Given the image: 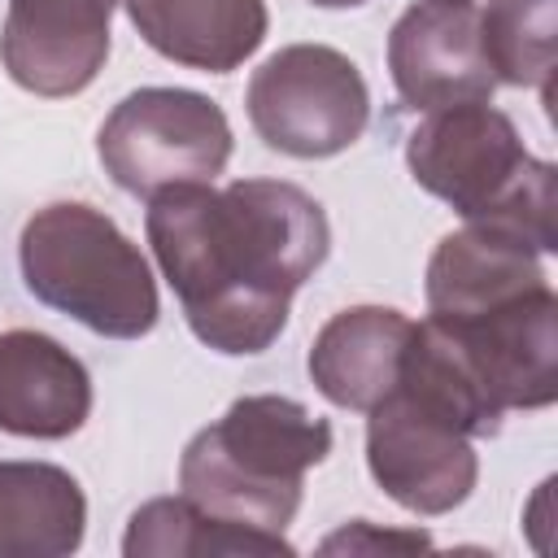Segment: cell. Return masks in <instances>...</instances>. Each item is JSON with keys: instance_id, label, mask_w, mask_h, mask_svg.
Wrapping results in <instances>:
<instances>
[{"instance_id": "obj_1", "label": "cell", "mask_w": 558, "mask_h": 558, "mask_svg": "<svg viewBox=\"0 0 558 558\" xmlns=\"http://www.w3.org/2000/svg\"><path fill=\"white\" fill-rule=\"evenodd\" d=\"M144 231L201 344L266 353L288 327L292 292L331 253L323 205L283 179L179 183L148 201Z\"/></svg>"}, {"instance_id": "obj_2", "label": "cell", "mask_w": 558, "mask_h": 558, "mask_svg": "<svg viewBox=\"0 0 558 558\" xmlns=\"http://www.w3.org/2000/svg\"><path fill=\"white\" fill-rule=\"evenodd\" d=\"M405 166L458 218L519 235L536 253L558 248V170L523 148L497 105L462 100L423 113L405 140Z\"/></svg>"}, {"instance_id": "obj_3", "label": "cell", "mask_w": 558, "mask_h": 558, "mask_svg": "<svg viewBox=\"0 0 558 558\" xmlns=\"http://www.w3.org/2000/svg\"><path fill=\"white\" fill-rule=\"evenodd\" d=\"M331 453V423L296 397L248 392L201 427L179 458V493L205 514L279 532L296 519L305 471Z\"/></svg>"}, {"instance_id": "obj_4", "label": "cell", "mask_w": 558, "mask_h": 558, "mask_svg": "<svg viewBox=\"0 0 558 558\" xmlns=\"http://www.w3.org/2000/svg\"><path fill=\"white\" fill-rule=\"evenodd\" d=\"M22 283L48 310L109 340H140L161 318L157 279L140 244L96 205L52 201L17 240Z\"/></svg>"}, {"instance_id": "obj_5", "label": "cell", "mask_w": 558, "mask_h": 558, "mask_svg": "<svg viewBox=\"0 0 558 558\" xmlns=\"http://www.w3.org/2000/svg\"><path fill=\"white\" fill-rule=\"evenodd\" d=\"M96 157L122 192L153 201L179 183H214L231 161V122L192 87H140L100 122Z\"/></svg>"}, {"instance_id": "obj_6", "label": "cell", "mask_w": 558, "mask_h": 558, "mask_svg": "<svg viewBox=\"0 0 558 558\" xmlns=\"http://www.w3.org/2000/svg\"><path fill=\"white\" fill-rule=\"evenodd\" d=\"M244 109L266 148L318 161L362 140L371 122V92L340 48L288 44L253 70Z\"/></svg>"}, {"instance_id": "obj_7", "label": "cell", "mask_w": 558, "mask_h": 558, "mask_svg": "<svg viewBox=\"0 0 558 558\" xmlns=\"http://www.w3.org/2000/svg\"><path fill=\"white\" fill-rule=\"evenodd\" d=\"M366 471L410 514H449L480 480V453L462 418L414 379H397L366 410Z\"/></svg>"}, {"instance_id": "obj_8", "label": "cell", "mask_w": 558, "mask_h": 558, "mask_svg": "<svg viewBox=\"0 0 558 558\" xmlns=\"http://www.w3.org/2000/svg\"><path fill=\"white\" fill-rule=\"evenodd\" d=\"M423 323L501 418L558 401V296L549 283L458 318L427 314Z\"/></svg>"}, {"instance_id": "obj_9", "label": "cell", "mask_w": 558, "mask_h": 558, "mask_svg": "<svg viewBox=\"0 0 558 558\" xmlns=\"http://www.w3.org/2000/svg\"><path fill=\"white\" fill-rule=\"evenodd\" d=\"M118 0H9L0 65L31 96H78L105 70Z\"/></svg>"}, {"instance_id": "obj_10", "label": "cell", "mask_w": 558, "mask_h": 558, "mask_svg": "<svg viewBox=\"0 0 558 558\" xmlns=\"http://www.w3.org/2000/svg\"><path fill=\"white\" fill-rule=\"evenodd\" d=\"M388 74L401 105L432 113L462 100H493L497 78L480 48L475 4L418 0L388 31Z\"/></svg>"}, {"instance_id": "obj_11", "label": "cell", "mask_w": 558, "mask_h": 558, "mask_svg": "<svg viewBox=\"0 0 558 558\" xmlns=\"http://www.w3.org/2000/svg\"><path fill=\"white\" fill-rule=\"evenodd\" d=\"M92 414L87 366L48 331H0V432L65 440Z\"/></svg>"}, {"instance_id": "obj_12", "label": "cell", "mask_w": 558, "mask_h": 558, "mask_svg": "<svg viewBox=\"0 0 558 558\" xmlns=\"http://www.w3.org/2000/svg\"><path fill=\"white\" fill-rule=\"evenodd\" d=\"M410 336H414V318H405L401 310L349 305L318 327L305 371L331 405L366 414L379 397L392 392Z\"/></svg>"}, {"instance_id": "obj_13", "label": "cell", "mask_w": 558, "mask_h": 558, "mask_svg": "<svg viewBox=\"0 0 558 558\" xmlns=\"http://www.w3.org/2000/svg\"><path fill=\"white\" fill-rule=\"evenodd\" d=\"M140 39L174 65L231 74L266 39V0H122Z\"/></svg>"}, {"instance_id": "obj_14", "label": "cell", "mask_w": 558, "mask_h": 558, "mask_svg": "<svg viewBox=\"0 0 558 558\" xmlns=\"http://www.w3.org/2000/svg\"><path fill=\"white\" fill-rule=\"evenodd\" d=\"M549 283L541 253L523 244L519 235H506L497 227H475L466 222L462 231H449L432 262H427V314L436 318H458L510 296H523L532 288Z\"/></svg>"}, {"instance_id": "obj_15", "label": "cell", "mask_w": 558, "mask_h": 558, "mask_svg": "<svg viewBox=\"0 0 558 558\" xmlns=\"http://www.w3.org/2000/svg\"><path fill=\"white\" fill-rule=\"evenodd\" d=\"M87 497L57 462H0V558H65L83 545Z\"/></svg>"}, {"instance_id": "obj_16", "label": "cell", "mask_w": 558, "mask_h": 558, "mask_svg": "<svg viewBox=\"0 0 558 558\" xmlns=\"http://www.w3.org/2000/svg\"><path fill=\"white\" fill-rule=\"evenodd\" d=\"M126 558H227V554H296L279 532L240 527L205 514L183 493L144 501L122 536Z\"/></svg>"}, {"instance_id": "obj_17", "label": "cell", "mask_w": 558, "mask_h": 558, "mask_svg": "<svg viewBox=\"0 0 558 558\" xmlns=\"http://www.w3.org/2000/svg\"><path fill=\"white\" fill-rule=\"evenodd\" d=\"M480 13V48L497 83L541 87L549 100L558 0H488Z\"/></svg>"}, {"instance_id": "obj_18", "label": "cell", "mask_w": 558, "mask_h": 558, "mask_svg": "<svg viewBox=\"0 0 558 558\" xmlns=\"http://www.w3.org/2000/svg\"><path fill=\"white\" fill-rule=\"evenodd\" d=\"M310 4H318V9H357L366 0H310Z\"/></svg>"}, {"instance_id": "obj_19", "label": "cell", "mask_w": 558, "mask_h": 558, "mask_svg": "<svg viewBox=\"0 0 558 558\" xmlns=\"http://www.w3.org/2000/svg\"><path fill=\"white\" fill-rule=\"evenodd\" d=\"M449 4H471V0H449Z\"/></svg>"}]
</instances>
